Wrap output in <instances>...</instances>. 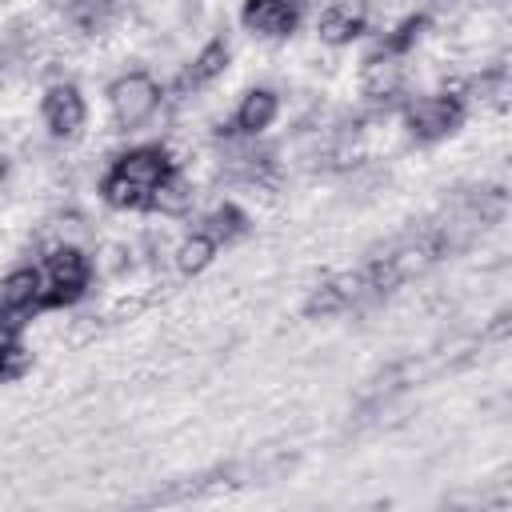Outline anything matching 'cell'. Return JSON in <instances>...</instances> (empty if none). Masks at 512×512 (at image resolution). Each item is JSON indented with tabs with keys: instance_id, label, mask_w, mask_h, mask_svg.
Returning a JSON list of instances; mask_svg holds the SVG:
<instances>
[{
	"instance_id": "cell-15",
	"label": "cell",
	"mask_w": 512,
	"mask_h": 512,
	"mask_svg": "<svg viewBox=\"0 0 512 512\" xmlns=\"http://www.w3.org/2000/svg\"><path fill=\"white\" fill-rule=\"evenodd\" d=\"M24 368H28V352L8 336V340L0 344V380H16Z\"/></svg>"
},
{
	"instance_id": "cell-12",
	"label": "cell",
	"mask_w": 512,
	"mask_h": 512,
	"mask_svg": "<svg viewBox=\"0 0 512 512\" xmlns=\"http://www.w3.org/2000/svg\"><path fill=\"white\" fill-rule=\"evenodd\" d=\"M212 256H216V240H212L208 232H192V236L176 248V264H180V272H184V276L204 272V268L212 264Z\"/></svg>"
},
{
	"instance_id": "cell-5",
	"label": "cell",
	"mask_w": 512,
	"mask_h": 512,
	"mask_svg": "<svg viewBox=\"0 0 512 512\" xmlns=\"http://www.w3.org/2000/svg\"><path fill=\"white\" fill-rule=\"evenodd\" d=\"M404 124H408V132H412L416 140L432 144V140L452 136V132L464 124V104H460V96H448V92H440V96H420V100H412V104L404 108Z\"/></svg>"
},
{
	"instance_id": "cell-1",
	"label": "cell",
	"mask_w": 512,
	"mask_h": 512,
	"mask_svg": "<svg viewBox=\"0 0 512 512\" xmlns=\"http://www.w3.org/2000/svg\"><path fill=\"white\" fill-rule=\"evenodd\" d=\"M172 156L168 148L160 144H140V148H128L112 160V168L104 172L100 180V196L108 208H120V212H136V208H148L152 204V192L160 188V180L172 172Z\"/></svg>"
},
{
	"instance_id": "cell-6",
	"label": "cell",
	"mask_w": 512,
	"mask_h": 512,
	"mask_svg": "<svg viewBox=\"0 0 512 512\" xmlns=\"http://www.w3.org/2000/svg\"><path fill=\"white\" fill-rule=\"evenodd\" d=\"M40 116H44V128L56 140H76L84 120H88V104H84L76 84H52L40 100Z\"/></svg>"
},
{
	"instance_id": "cell-2",
	"label": "cell",
	"mask_w": 512,
	"mask_h": 512,
	"mask_svg": "<svg viewBox=\"0 0 512 512\" xmlns=\"http://www.w3.org/2000/svg\"><path fill=\"white\" fill-rule=\"evenodd\" d=\"M44 292H40V308H68L76 304L84 292H88V280H92V264L80 248L72 244H60L48 252L44 260Z\"/></svg>"
},
{
	"instance_id": "cell-10",
	"label": "cell",
	"mask_w": 512,
	"mask_h": 512,
	"mask_svg": "<svg viewBox=\"0 0 512 512\" xmlns=\"http://www.w3.org/2000/svg\"><path fill=\"white\" fill-rule=\"evenodd\" d=\"M224 68H228V44H224V40H208V44L196 52V60L184 68L180 84H184V88H204V84H212L216 76H224Z\"/></svg>"
},
{
	"instance_id": "cell-13",
	"label": "cell",
	"mask_w": 512,
	"mask_h": 512,
	"mask_svg": "<svg viewBox=\"0 0 512 512\" xmlns=\"http://www.w3.org/2000/svg\"><path fill=\"white\" fill-rule=\"evenodd\" d=\"M200 232H208V236L216 240V248H220V244H228V240H236V236L248 232V216H244L236 204H224V208H216V212L204 220Z\"/></svg>"
},
{
	"instance_id": "cell-7",
	"label": "cell",
	"mask_w": 512,
	"mask_h": 512,
	"mask_svg": "<svg viewBox=\"0 0 512 512\" xmlns=\"http://www.w3.org/2000/svg\"><path fill=\"white\" fill-rule=\"evenodd\" d=\"M240 24L256 36H268V40L292 36L300 24V0H244Z\"/></svg>"
},
{
	"instance_id": "cell-3",
	"label": "cell",
	"mask_w": 512,
	"mask_h": 512,
	"mask_svg": "<svg viewBox=\"0 0 512 512\" xmlns=\"http://www.w3.org/2000/svg\"><path fill=\"white\" fill-rule=\"evenodd\" d=\"M108 108H112V120L116 128L124 132H136L140 124H148L160 108V84L148 76V72H124L108 84Z\"/></svg>"
},
{
	"instance_id": "cell-11",
	"label": "cell",
	"mask_w": 512,
	"mask_h": 512,
	"mask_svg": "<svg viewBox=\"0 0 512 512\" xmlns=\"http://www.w3.org/2000/svg\"><path fill=\"white\" fill-rule=\"evenodd\" d=\"M192 204V184L184 180V172L180 168H172L164 180H160V188L152 192V212H164V216H180L184 208Z\"/></svg>"
},
{
	"instance_id": "cell-9",
	"label": "cell",
	"mask_w": 512,
	"mask_h": 512,
	"mask_svg": "<svg viewBox=\"0 0 512 512\" xmlns=\"http://www.w3.org/2000/svg\"><path fill=\"white\" fill-rule=\"evenodd\" d=\"M276 112H280L276 92H272V88H252V92H244V100L236 104L232 124H236V132H244V136H256V132H264V128L276 120Z\"/></svg>"
},
{
	"instance_id": "cell-8",
	"label": "cell",
	"mask_w": 512,
	"mask_h": 512,
	"mask_svg": "<svg viewBox=\"0 0 512 512\" xmlns=\"http://www.w3.org/2000/svg\"><path fill=\"white\" fill-rule=\"evenodd\" d=\"M364 24H368V16H364L360 4H352V0H336V4L324 8L316 32H320L324 44H352V40L364 32Z\"/></svg>"
},
{
	"instance_id": "cell-14",
	"label": "cell",
	"mask_w": 512,
	"mask_h": 512,
	"mask_svg": "<svg viewBox=\"0 0 512 512\" xmlns=\"http://www.w3.org/2000/svg\"><path fill=\"white\" fill-rule=\"evenodd\" d=\"M428 28V16L420 12V16H408V20H400L396 28H392V36H384V44H380V52L376 56H404L416 40H420V32Z\"/></svg>"
},
{
	"instance_id": "cell-4",
	"label": "cell",
	"mask_w": 512,
	"mask_h": 512,
	"mask_svg": "<svg viewBox=\"0 0 512 512\" xmlns=\"http://www.w3.org/2000/svg\"><path fill=\"white\" fill-rule=\"evenodd\" d=\"M40 292L44 276L32 264H20L0 276V336H16L32 320V312H40Z\"/></svg>"
}]
</instances>
